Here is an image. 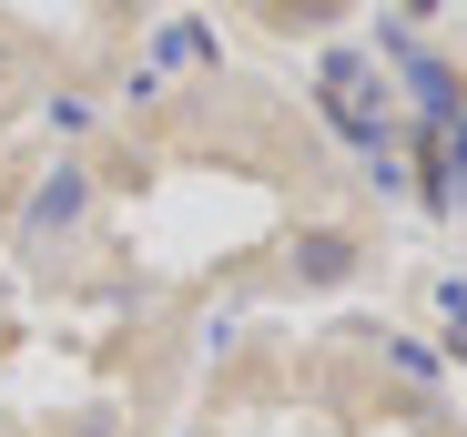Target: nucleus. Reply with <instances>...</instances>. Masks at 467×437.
Returning <instances> with one entry per match:
<instances>
[{"label":"nucleus","mask_w":467,"mask_h":437,"mask_svg":"<svg viewBox=\"0 0 467 437\" xmlns=\"http://www.w3.org/2000/svg\"><path fill=\"white\" fill-rule=\"evenodd\" d=\"M295 275H305V285H336V275H356V245H346L336 224H316V234L295 245Z\"/></svg>","instance_id":"f257e3e1"},{"label":"nucleus","mask_w":467,"mask_h":437,"mask_svg":"<svg viewBox=\"0 0 467 437\" xmlns=\"http://www.w3.org/2000/svg\"><path fill=\"white\" fill-rule=\"evenodd\" d=\"M0 346H11V326H0Z\"/></svg>","instance_id":"f03ea898"}]
</instances>
